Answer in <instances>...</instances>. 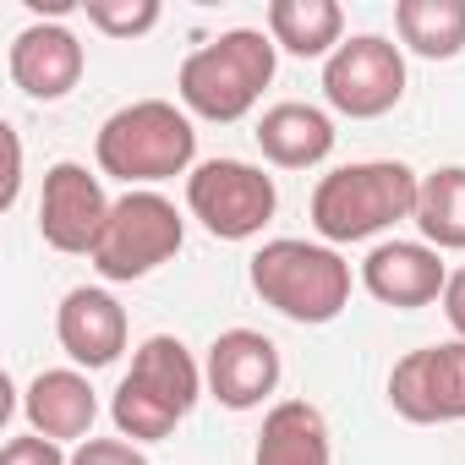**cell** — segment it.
Wrapping results in <instances>:
<instances>
[{"label":"cell","instance_id":"cell-21","mask_svg":"<svg viewBox=\"0 0 465 465\" xmlns=\"http://www.w3.org/2000/svg\"><path fill=\"white\" fill-rule=\"evenodd\" d=\"M110 421H115V432L132 438V443H159V438H170V432L181 427V416H175L170 405H159L153 394H143L132 378H121V389H115V400H110Z\"/></svg>","mask_w":465,"mask_h":465},{"label":"cell","instance_id":"cell-16","mask_svg":"<svg viewBox=\"0 0 465 465\" xmlns=\"http://www.w3.org/2000/svg\"><path fill=\"white\" fill-rule=\"evenodd\" d=\"M252 465H334V443H329V421L318 405L307 400H280L263 416Z\"/></svg>","mask_w":465,"mask_h":465},{"label":"cell","instance_id":"cell-22","mask_svg":"<svg viewBox=\"0 0 465 465\" xmlns=\"http://www.w3.org/2000/svg\"><path fill=\"white\" fill-rule=\"evenodd\" d=\"M83 12L104 39H143L164 17L159 0H83Z\"/></svg>","mask_w":465,"mask_h":465},{"label":"cell","instance_id":"cell-8","mask_svg":"<svg viewBox=\"0 0 465 465\" xmlns=\"http://www.w3.org/2000/svg\"><path fill=\"white\" fill-rule=\"evenodd\" d=\"M110 197H104V181L88 170V164H50L45 170V192H39V236L45 247L66 252V258H94L104 224H110Z\"/></svg>","mask_w":465,"mask_h":465},{"label":"cell","instance_id":"cell-25","mask_svg":"<svg viewBox=\"0 0 465 465\" xmlns=\"http://www.w3.org/2000/svg\"><path fill=\"white\" fill-rule=\"evenodd\" d=\"M0 143H6V186H0V208H17V192H23V137H17V126H0Z\"/></svg>","mask_w":465,"mask_h":465},{"label":"cell","instance_id":"cell-24","mask_svg":"<svg viewBox=\"0 0 465 465\" xmlns=\"http://www.w3.org/2000/svg\"><path fill=\"white\" fill-rule=\"evenodd\" d=\"M0 465H72V454H61V443H50L39 432H23L0 449Z\"/></svg>","mask_w":465,"mask_h":465},{"label":"cell","instance_id":"cell-4","mask_svg":"<svg viewBox=\"0 0 465 465\" xmlns=\"http://www.w3.org/2000/svg\"><path fill=\"white\" fill-rule=\"evenodd\" d=\"M252 291L263 296V307H274L291 323H334L351 307V263L329 247V242H263L252 252Z\"/></svg>","mask_w":465,"mask_h":465},{"label":"cell","instance_id":"cell-6","mask_svg":"<svg viewBox=\"0 0 465 465\" xmlns=\"http://www.w3.org/2000/svg\"><path fill=\"white\" fill-rule=\"evenodd\" d=\"M186 208L219 242H252L280 208L274 175H263L247 159H208L186 175Z\"/></svg>","mask_w":465,"mask_h":465},{"label":"cell","instance_id":"cell-19","mask_svg":"<svg viewBox=\"0 0 465 465\" xmlns=\"http://www.w3.org/2000/svg\"><path fill=\"white\" fill-rule=\"evenodd\" d=\"M394 34L421 61H454L465 50V0H400Z\"/></svg>","mask_w":465,"mask_h":465},{"label":"cell","instance_id":"cell-9","mask_svg":"<svg viewBox=\"0 0 465 465\" xmlns=\"http://www.w3.org/2000/svg\"><path fill=\"white\" fill-rule=\"evenodd\" d=\"M389 405L416 427L465 421V340L405 351L389 372Z\"/></svg>","mask_w":465,"mask_h":465},{"label":"cell","instance_id":"cell-1","mask_svg":"<svg viewBox=\"0 0 465 465\" xmlns=\"http://www.w3.org/2000/svg\"><path fill=\"white\" fill-rule=\"evenodd\" d=\"M416 192L421 175L400 159H361V164H340L312 186L307 219L329 247H351V242H372L389 224L416 219Z\"/></svg>","mask_w":465,"mask_h":465},{"label":"cell","instance_id":"cell-7","mask_svg":"<svg viewBox=\"0 0 465 465\" xmlns=\"http://www.w3.org/2000/svg\"><path fill=\"white\" fill-rule=\"evenodd\" d=\"M323 99L351 121H378L405 99V55L383 34H356L323 61Z\"/></svg>","mask_w":465,"mask_h":465},{"label":"cell","instance_id":"cell-5","mask_svg":"<svg viewBox=\"0 0 465 465\" xmlns=\"http://www.w3.org/2000/svg\"><path fill=\"white\" fill-rule=\"evenodd\" d=\"M186 242V219L175 213V203L164 192H126L110 208V224L94 247V269L110 285H132L148 280L153 269H164Z\"/></svg>","mask_w":465,"mask_h":465},{"label":"cell","instance_id":"cell-18","mask_svg":"<svg viewBox=\"0 0 465 465\" xmlns=\"http://www.w3.org/2000/svg\"><path fill=\"white\" fill-rule=\"evenodd\" d=\"M269 39H274V50H285L296 61H329L345 45V12L334 0H274Z\"/></svg>","mask_w":465,"mask_h":465},{"label":"cell","instance_id":"cell-3","mask_svg":"<svg viewBox=\"0 0 465 465\" xmlns=\"http://www.w3.org/2000/svg\"><path fill=\"white\" fill-rule=\"evenodd\" d=\"M274 66H280V50L263 28H230L181 61L175 88H181L186 115L230 126L258 110L263 88L274 83Z\"/></svg>","mask_w":465,"mask_h":465},{"label":"cell","instance_id":"cell-12","mask_svg":"<svg viewBox=\"0 0 465 465\" xmlns=\"http://www.w3.org/2000/svg\"><path fill=\"white\" fill-rule=\"evenodd\" d=\"M126 334H132L126 307H121L104 285H77V291H66L61 307H55V340H61V351H66L77 367H88V372L121 361Z\"/></svg>","mask_w":465,"mask_h":465},{"label":"cell","instance_id":"cell-13","mask_svg":"<svg viewBox=\"0 0 465 465\" xmlns=\"http://www.w3.org/2000/svg\"><path fill=\"white\" fill-rule=\"evenodd\" d=\"M83 66H88L83 39H77L72 28H61V23H34V28H23V34L12 39V50H6L12 83H17L28 99H45V104L66 99V94L83 83Z\"/></svg>","mask_w":465,"mask_h":465},{"label":"cell","instance_id":"cell-26","mask_svg":"<svg viewBox=\"0 0 465 465\" xmlns=\"http://www.w3.org/2000/svg\"><path fill=\"white\" fill-rule=\"evenodd\" d=\"M443 318H449V329L465 340V269H454V274H449V291H443Z\"/></svg>","mask_w":465,"mask_h":465},{"label":"cell","instance_id":"cell-2","mask_svg":"<svg viewBox=\"0 0 465 465\" xmlns=\"http://www.w3.org/2000/svg\"><path fill=\"white\" fill-rule=\"evenodd\" d=\"M94 159H99V175L126 181V192H153V186L170 181V175H192V159H197L192 115L175 110L170 99L121 104V110L99 126Z\"/></svg>","mask_w":465,"mask_h":465},{"label":"cell","instance_id":"cell-17","mask_svg":"<svg viewBox=\"0 0 465 465\" xmlns=\"http://www.w3.org/2000/svg\"><path fill=\"white\" fill-rule=\"evenodd\" d=\"M126 378H132L143 394H153L159 405H170L181 421H186V411L197 405V394L208 389L197 356H192L175 334H153V340H143L137 356H132V372H126Z\"/></svg>","mask_w":465,"mask_h":465},{"label":"cell","instance_id":"cell-14","mask_svg":"<svg viewBox=\"0 0 465 465\" xmlns=\"http://www.w3.org/2000/svg\"><path fill=\"white\" fill-rule=\"evenodd\" d=\"M23 416L50 443H88L94 421H99V394H94V383L77 367H50V372H39L28 383Z\"/></svg>","mask_w":465,"mask_h":465},{"label":"cell","instance_id":"cell-23","mask_svg":"<svg viewBox=\"0 0 465 465\" xmlns=\"http://www.w3.org/2000/svg\"><path fill=\"white\" fill-rule=\"evenodd\" d=\"M72 465H148V454L126 438H88V443H77Z\"/></svg>","mask_w":465,"mask_h":465},{"label":"cell","instance_id":"cell-10","mask_svg":"<svg viewBox=\"0 0 465 465\" xmlns=\"http://www.w3.org/2000/svg\"><path fill=\"white\" fill-rule=\"evenodd\" d=\"M280 345L258 329H224L213 345H208V361H203V378H208V394L224 405V411H258L274 389H280Z\"/></svg>","mask_w":465,"mask_h":465},{"label":"cell","instance_id":"cell-15","mask_svg":"<svg viewBox=\"0 0 465 465\" xmlns=\"http://www.w3.org/2000/svg\"><path fill=\"white\" fill-rule=\"evenodd\" d=\"M258 148H263V159L269 164H280V170H312V164H323L329 153H334V121H329V110H318V104H302V99H285V104H269L263 110V121H258Z\"/></svg>","mask_w":465,"mask_h":465},{"label":"cell","instance_id":"cell-20","mask_svg":"<svg viewBox=\"0 0 465 465\" xmlns=\"http://www.w3.org/2000/svg\"><path fill=\"white\" fill-rule=\"evenodd\" d=\"M416 230L432 252H465V164H443L421 175Z\"/></svg>","mask_w":465,"mask_h":465},{"label":"cell","instance_id":"cell-11","mask_svg":"<svg viewBox=\"0 0 465 465\" xmlns=\"http://www.w3.org/2000/svg\"><path fill=\"white\" fill-rule=\"evenodd\" d=\"M361 285L372 302H383L394 312H416L449 291V269L427 242H378L361 258Z\"/></svg>","mask_w":465,"mask_h":465}]
</instances>
